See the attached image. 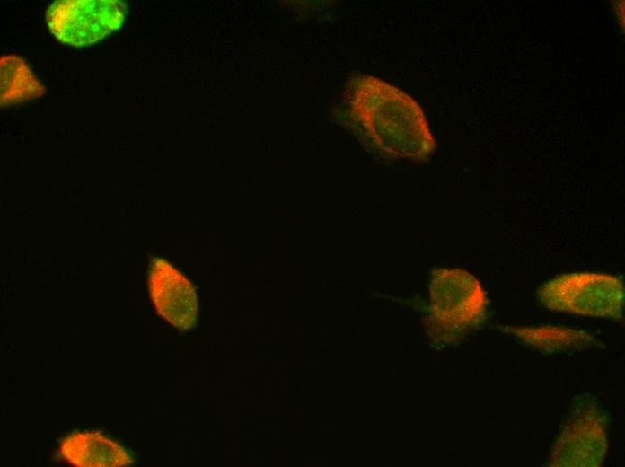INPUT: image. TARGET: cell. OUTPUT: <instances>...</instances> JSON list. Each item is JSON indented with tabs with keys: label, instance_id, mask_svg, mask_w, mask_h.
I'll list each match as a JSON object with an SVG mask.
<instances>
[{
	"label": "cell",
	"instance_id": "3",
	"mask_svg": "<svg viewBox=\"0 0 625 467\" xmlns=\"http://www.w3.org/2000/svg\"><path fill=\"white\" fill-rule=\"evenodd\" d=\"M547 309L578 315L621 321L624 286L615 276L597 272H573L557 276L538 291Z\"/></svg>",
	"mask_w": 625,
	"mask_h": 467
},
{
	"label": "cell",
	"instance_id": "7",
	"mask_svg": "<svg viewBox=\"0 0 625 467\" xmlns=\"http://www.w3.org/2000/svg\"><path fill=\"white\" fill-rule=\"evenodd\" d=\"M59 454L77 467H119L133 463L128 451L98 432H75L60 443Z\"/></svg>",
	"mask_w": 625,
	"mask_h": 467
},
{
	"label": "cell",
	"instance_id": "2",
	"mask_svg": "<svg viewBox=\"0 0 625 467\" xmlns=\"http://www.w3.org/2000/svg\"><path fill=\"white\" fill-rule=\"evenodd\" d=\"M486 293L480 281L460 269H441L429 286L427 328L443 342L457 339L478 327L486 313Z\"/></svg>",
	"mask_w": 625,
	"mask_h": 467
},
{
	"label": "cell",
	"instance_id": "1",
	"mask_svg": "<svg viewBox=\"0 0 625 467\" xmlns=\"http://www.w3.org/2000/svg\"><path fill=\"white\" fill-rule=\"evenodd\" d=\"M353 128L367 145L392 158L427 160L436 147L418 103L394 86L371 75L348 85Z\"/></svg>",
	"mask_w": 625,
	"mask_h": 467
},
{
	"label": "cell",
	"instance_id": "4",
	"mask_svg": "<svg viewBox=\"0 0 625 467\" xmlns=\"http://www.w3.org/2000/svg\"><path fill=\"white\" fill-rule=\"evenodd\" d=\"M126 13V4L119 0H58L48 8L46 22L59 41L83 47L117 31Z\"/></svg>",
	"mask_w": 625,
	"mask_h": 467
},
{
	"label": "cell",
	"instance_id": "9",
	"mask_svg": "<svg viewBox=\"0 0 625 467\" xmlns=\"http://www.w3.org/2000/svg\"><path fill=\"white\" fill-rule=\"evenodd\" d=\"M43 93V86L22 58L16 56L1 57L2 104L21 102Z\"/></svg>",
	"mask_w": 625,
	"mask_h": 467
},
{
	"label": "cell",
	"instance_id": "6",
	"mask_svg": "<svg viewBox=\"0 0 625 467\" xmlns=\"http://www.w3.org/2000/svg\"><path fill=\"white\" fill-rule=\"evenodd\" d=\"M608 450L602 415L586 409L576 413L563 428L551 453L550 466H599Z\"/></svg>",
	"mask_w": 625,
	"mask_h": 467
},
{
	"label": "cell",
	"instance_id": "8",
	"mask_svg": "<svg viewBox=\"0 0 625 467\" xmlns=\"http://www.w3.org/2000/svg\"><path fill=\"white\" fill-rule=\"evenodd\" d=\"M502 330L546 352L582 348L593 343V338L585 331L559 326H505Z\"/></svg>",
	"mask_w": 625,
	"mask_h": 467
},
{
	"label": "cell",
	"instance_id": "5",
	"mask_svg": "<svg viewBox=\"0 0 625 467\" xmlns=\"http://www.w3.org/2000/svg\"><path fill=\"white\" fill-rule=\"evenodd\" d=\"M151 300L157 312L174 328L186 330L198 320V301L191 283L166 260L152 259L148 273Z\"/></svg>",
	"mask_w": 625,
	"mask_h": 467
}]
</instances>
